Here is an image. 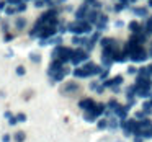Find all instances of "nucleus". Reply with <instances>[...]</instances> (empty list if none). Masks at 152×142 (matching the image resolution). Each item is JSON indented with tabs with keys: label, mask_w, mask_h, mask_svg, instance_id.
<instances>
[{
	"label": "nucleus",
	"mask_w": 152,
	"mask_h": 142,
	"mask_svg": "<svg viewBox=\"0 0 152 142\" xmlns=\"http://www.w3.org/2000/svg\"><path fill=\"white\" fill-rule=\"evenodd\" d=\"M67 31L72 33L74 36H80V34L90 33V31H92V25L87 20H75V21L67 25Z\"/></svg>",
	"instance_id": "1"
},
{
	"label": "nucleus",
	"mask_w": 152,
	"mask_h": 142,
	"mask_svg": "<svg viewBox=\"0 0 152 142\" xmlns=\"http://www.w3.org/2000/svg\"><path fill=\"white\" fill-rule=\"evenodd\" d=\"M72 56H74V51L70 49V47H66V46H56V49L53 51V60L59 59V60H62L64 64L70 62Z\"/></svg>",
	"instance_id": "2"
},
{
	"label": "nucleus",
	"mask_w": 152,
	"mask_h": 142,
	"mask_svg": "<svg viewBox=\"0 0 152 142\" xmlns=\"http://www.w3.org/2000/svg\"><path fill=\"white\" fill-rule=\"evenodd\" d=\"M82 62H88V51L75 49V51H74L72 59H70V64H74V66H80Z\"/></svg>",
	"instance_id": "3"
},
{
	"label": "nucleus",
	"mask_w": 152,
	"mask_h": 142,
	"mask_svg": "<svg viewBox=\"0 0 152 142\" xmlns=\"http://www.w3.org/2000/svg\"><path fill=\"white\" fill-rule=\"evenodd\" d=\"M121 129L124 135H134L137 131V121L136 119H126L121 122Z\"/></svg>",
	"instance_id": "4"
},
{
	"label": "nucleus",
	"mask_w": 152,
	"mask_h": 142,
	"mask_svg": "<svg viewBox=\"0 0 152 142\" xmlns=\"http://www.w3.org/2000/svg\"><path fill=\"white\" fill-rule=\"evenodd\" d=\"M79 83L77 82H66L62 87H61V93L62 95H74V93L79 92Z\"/></svg>",
	"instance_id": "5"
},
{
	"label": "nucleus",
	"mask_w": 152,
	"mask_h": 142,
	"mask_svg": "<svg viewBox=\"0 0 152 142\" xmlns=\"http://www.w3.org/2000/svg\"><path fill=\"white\" fill-rule=\"evenodd\" d=\"M64 69V62L62 60H59V59H54L53 62H51V66H49V69H48V75L53 79L54 75H56L57 72H61V70Z\"/></svg>",
	"instance_id": "6"
},
{
	"label": "nucleus",
	"mask_w": 152,
	"mask_h": 142,
	"mask_svg": "<svg viewBox=\"0 0 152 142\" xmlns=\"http://www.w3.org/2000/svg\"><path fill=\"white\" fill-rule=\"evenodd\" d=\"M95 106H96V103L93 101L92 98H82V100L79 101V108L82 109L83 113L93 111V109H95Z\"/></svg>",
	"instance_id": "7"
},
{
	"label": "nucleus",
	"mask_w": 152,
	"mask_h": 142,
	"mask_svg": "<svg viewBox=\"0 0 152 142\" xmlns=\"http://www.w3.org/2000/svg\"><path fill=\"white\" fill-rule=\"evenodd\" d=\"M147 57H149L147 51H145L144 47H139L137 51H134V52L131 54V57H129V59H131L132 62H144Z\"/></svg>",
	"instance_id": "8"
},
{
	"label": "nucleus",
	"mask_w": 152,
	"mask_h": 142,
	"mask_svg": "<svg viewBox=\"0 0 152 142\" xmlns=\"http://www.w3.org/2000/svg\"><path fill=\"white\" fill-rule=\"evenodd\" d=\"M88 13H90L88 5H87V4H82V5H80V7L75 10V18H77V20H87Z\"/></svg>",
	"instance_id": "9"
},
{
	"label": "nucleus",
	"mask_w": 152,
	"mask_h": 142,
	"mask_svg": "<svg viewBox=\"0 0 152 142\" xmlns=\"http://www.w3.org/2000/svg\"><path fill=\"white\" fill-rule=\"evenodd\" d=\"M119 85H123V75H116L115 79H110V80H106V82H103V87L105 88H115V87H119Z\"/></svg>",
	"instance_id": "10"
},
{
	"label": "nucleus",
	"mask_w": 152,
	"mask_h": 142,
	"mask_svg": "<svg viewBox=\"0 0 152 142\" xmlns=\"http://www.w3.org/2000/svg\"><path fill=\"white\" fill-rule=\"evenodd\" d=\"M69 74H70V69H69V67H64V69L61 70V72H57L56 75H54L53 79H51V82H53V83L62 82V80L66 79V75H69Z\"/></svg>",
	"instance_id": "11"
},
{
	"label": "nucleus",
	"mask_w": 152,
	"mask_h": 142,
	"mask_svg": "<svg viewBox=\"0 0 152 142\" xmlns=\"http://www.w3.org/2000/svg\"><path fill=\"white\" fill-rule=\"evenodd\" d=\"M121 127V121H119L116 116H110L108 118V129L111 132H115V131H118V129Z\"/></svg>",
	"instance_id": "12"
},
{
	"label": "nucleus",
	"mask_w": 152,
	"mask_h": 142,
	"mask_svg": "<svg viewBox=\"0 0 152 142\" xmlns=\"http://www.w3.org/2000/svg\"><path fill=\"white\" fill-rule=\"evenodd\" d=\"M100 17H102V13H100L98 10H90L88 17H87V21H88L90 25H96V21L100 20Z\"/></svg>",
	"instance_id": "13"
},
{
	"label": "nucleus",
	"mask_w": 152,
	"mask_h": 142,
	"mask_svg": "<svg viewBox=\"0 0 152 142\" xmlns=\"http://www.w3.org/2000/svg\"><path fill=\"white\" fill-rule=\"evenodd\" d=\"M129 30H131L132 34H141V33L145 31V30H142V26H141L139 21H131V23H129Z\"/></svg>",
	"instance_id": "14"
},
{
	"label": "nucleus",
	"mask_w": 152,
	"mask_h": 142,
	"mask_svg": "<svg viewBox=\"0 0 152 142\" xmlns=\"http://www.w3.org/2000/svg\"><path fill=\"white\" fill-rule=\"evenodd\" d=\"M106 25H108V17H106V15H102V17H100V20L96 21V30L98 31H103V30H106Z\"/></svg>",
	"instance_id": "15"
},
{
	"label": "nucleus",
	"mask_w": 152,
	"mask_h": 142,
	"mask_svg": "<svg viewBox=\"0 0 152 142\" xmlns=\"http://www.w3.org/2000/svg\"><path fill=\"white\" fill-rule=\"evenodd\" d=\"M72 75L77 77V79H87V77H88V74L83 70V67H75V69L72 70Z\"/></svg>",
	"instance_id": "16"
},
{
	"label": "nucleus",
	"mask_w": 152,
	"mask_h": 142,
	"mask_svg": "<svg viewBox=\"0 0 152 142\" xmlns=\"http://www.w3.org/2000/svg\"><path fill=\"white\" fill-rule=\"evenodd\" d=\"M13 141L15 142H25L26 141V132L25 131H17L13 134Z\"/></svg>",
	"instance_id": "17"
},
{
	"label": "nucleus",
	"mask_w": 152,
	"mask_h": 142,
	"mask_svg": "<svg viewBox=\"0 0 152 142\" xmlns=\"http://www.w3.org/2000/svg\"><path fill=\"white\" fill-rule=\"evenodd\" d=\"M90 90H93V92H96L98 95H102V93L105 92V87L100 85L98 82H92V83H90Z\"/></svg>",
	"instance_id": "18"
},
{
	"label": "nucleus",
	"mask_w": 152,
	"mask_h": 142,
	"mask_svg": "<svg viewBox=\"0 0 152 142\" xmlns=\"http://www.w3.org/2000/svg\"><path fill=\"white\" fill-rule=\"evenodd\" d=\"M25 26H26V20H25L23 17H18L17 20H15V28H17L18 31L25 30Z\"/></svg>",
	"instance_id": "19"
},
{
	"label": "nucleus",
	"mask_w": 152,
	"mask_h": 142,
	"mask_svg": "<svg viewBox=\"0 0 152 142\" xmlns=\"http://www.w3.org/2000/svg\"><path fill=\"white\" fill-rule=\"evenodd\" d=\"M132 12H134V15H137V17H147V8L145 7H136L132 8Z\"/></svg>",
	"instance_id": "20"
},
{
	"label": "nucleus",
	"mask_w": 152,
	"mask_h": 142,
	"mask_svg": "<svg viewBox=\"0 0 152 142\" xmlns=\"http://www.w3.org/2000/svg\"><path fill=\"white\" fill-rule=\"evenodd\" d=\"M83 119H85L87 122H95L98 118H96V114L93 111H88V113H83Z\"/></svg>",
	"instance_id": "21"
},
{
	"label": "nucleus",
	"mask_w": 152,
	"mask_h": 142,
	"mask_svg": "<svg viewBox=\"0 0 152 142\" xmlns=\"http://www.w3.org/2000/svg\"><path fill=\"white\" fill-rule=\"evenodd\" d=\"M128 4H129L128 0H124V2H118V4L115 5V8H113V10H115V12H123L124 8H128Z\"/></svg>",
	"instance_id": "22"
},
{
	"label": "nucleus",
	"mask_w": 152,
	"mask_h": 142,
	"mask_svg": "<svg viewBox=\"0 0 152 142\" xmlns=\"http://www.w3.org/2000/svg\"><path fill=\"white\" fill-rule=\"evenodd\" d=\"M106 127H108V118L100 119V121L96 122V129H100V131H103V129H106Z\"/></svg>",
	"instance_id": "23"
},
{
	"label": "nucleus",
	"mask_w": 152,
	"mask_h": 142,
	"mask_svg": "<svg viewBox=\"0 0 152 142\" xmlns=\"http://www.w3.org/2000/svg\"><path fill=\"white\" fill-rule=\"evenodd\" d=\"M144 30H145V33H147V34H152V15L147 18V21H145Z\"/></svg>",
	"instance_id": "24"
},
{
	"label": "nucleus",
	"mask_w": 152,
	"mask_h": 142,
	"mask_svg": "<svg viewBox=\"0 0 152 142\" xmlns=\"http://www.w3.org/2000/svg\"><path fill=\"white\" fill-rule=\"evenodd\" d=\"M102 39H103V38H102V33H100V31H96V33H93V34H92V38H90V41H92L93 44L100 43Z\"/></svg>",
	"instance_id": "25"
},
{
	"label": "nucleus",
	"mask_w": 152,
	"mask_h": 142,
	"mask_svg": "<svg viewBox=\"0 0 152 142\" xmlns=\"http://www.w3.org/2000/svg\"><path fill=\"white\" fill-rule=\"evenodd\" d=\"M30 60H31V62H34V64H39V62H41V54L31 52V54H30Z\"/></svg>",
	"instance_id": "26"
},
{
	"label": "nucleus",
	"mask_w": 152,
	"mask_h": 142,
	"mask_svg": "<svg viewBox=\"0 0 152 142\" xmlns=\"http://www.w3.org/2000/svg\"><path fill=\"white\" fill-rule=\"evenodd\" d=\"M145 118H149V116L145 114L144 111H137V113L134 114V119H136V121H142V119H145Z\"/></svg>",
	"instance_id": "27"
},
{
	"label": "nucleus",
	"mask_w": 152,
	"mask_h": 142,
	"mask_svg": "<svg viewBox=\"0 0 152 142\" xmlns=\"http://www.w3.org/2000/svg\"><path fill=\"white\" fill-rule=\"evenodd\" d=\"M82 41H83V36H74L72 38V44H74V46H82Z\"/></svg>",
	"instance_id": "28"
},
{
	"label": "nucleus",
	"mask_w": 152,
	"mask_h": 142,
	"mask_svg": "<svg viewBox=\"0 0 152 142\" xmlns=\"http://www.w3.org/2000/svg\"><path fill=\"white\" fill-rule=\"evenodd\" d=\"M108 75H110V69H103V72L100 74V80H103V82H106L108 80Z\"/></svg>",
	"instance_id": "29"
},
{
	"label": "nucleus",
	"mask_w": 152,
	"mask_h": 142,
	"mask_svg": "<svg viewBox=\"0 0 152 142\" xmlns=\"http://www.w3.org/2000/svg\"><path fill=\"white\" fill-rule=\"evenodd\" d=\"M15 8H17V13H23V12L26 10V4H25V2H20Z\"/></svg>",
	"instance_id": "30"
},
{
	"label": "nucleus",
	"mask_w": 152,
	"mask_h": 142,
	"mask_svg": "<svg viewBox=\"0 0 152 142\" xmlns=\"http://www.w3.org/2000/svg\"><path fill=\"white\" fill-rule=\"evenodd\" d=\"M25 74H26V69H25L23 66H18L17 67V75H20V77H23Z\"/></svg>",
	"instance_id": "31"
},
{
	"label": "nucleus",
	"mask_w": 152,
	"mask_h": 142,
	"mask_svg": "<svg viewBox=\"0 0 152 142\" xmlns=\"http://www.w3.org/2000/svg\"><path fill=\"white\" fill-rule=\"evenodd\" d=\"M15 116H17L18 122H25V121H26V114H25V113H18V114H15Z\"/></svg>",
	"instance_id": "32"
},
{
	"label": "nucleus",
	"mask_w": 152,
	"mask_h": 142,
	"mask_svg": "<svg viewBox=\"0 0 152 142\" xmlns=\"http://www.w3.org/2000/svg\"><path fill=\"white\" fill-rule=\"evenodd\" d=\"M137 72H139V69H137V67H134V66H131V67L128 69V74H129V75H134V74L137 75Z\"/></svg>",
	"instance_id": "33"
},
{
	"label": "nucleus",
	"mask_w": 152,
	"mask_h": 142,
	"mask_svg": "<svg viewBox=\"0 0 152 142\" xmlns=\"http://www.w3.org/2000/svg\"><path fill=\"white\" fill-rule=\"evenodd\" d=\"M5 13H7V15H15V13H17V8H15V7H7V8H5Z\"/></svg>",
	"instance_id": "34"
},
{
	"label": "nucleus",
	"mask_w": 152,
	"mask_h": 142,
	"mask_svg": "<svg viewBox=\"0 0 152 142\" xmlns=\"http://www.w3.org/2000/svg\"><path fill=\"white\" fill-rule=\"evenodd\" d=\"M12 39H13V34H10V33H7V34L4 36V41H5V43H10Z\"/></svg>",
	"instance_id": "35"
},
{
	"label": "nucleus",
	"mask_w": 152,
	"mask_h": 142,
	"mask_svg": "<svg viewBox=\"0 0 152 142\" xmlns=\"http://www.w3.org/2000/svg\"><path fill=\"white\" fill-rule=\"evenodd\" d=\"M33 95H34V92H33V90H28V92H25V100H30Z\"/></svg>",
	"instance_id": "36"
},
{
	"label": "nucleus",
	"mask_w": 152,
	"mask_h": 142,
	"mask_svg": "<svg viewBox=\"0 0 152 142\" xmlns=\"http://www.w3.org/2000/svg\"><path fill=\"white\" fill-rule=\"evenodd\" d=\"M34 5H36L38 8H41V7H44V5H46V2H44V0H36V2H34Z\"/></svg>",
	"instance_id": "37"
},
{
	"label": "nucleus",
	"mask_w": 152,
	"mask_h": 142,
	"mask_svg": "<svg viewBox=\"0 0 152 142\" xmlns=\"http://www.w3.org/2000/svg\"><path fill=\"white\" fill-rule=\"evenodd\" d=\"M8 124H10V126H17V124H18V119H17V116H13V118H12L10 121H8Z\"/></svg>",
	"instance_id": "38"
},
{
	"label": "nucleus",
	"mask_w": 152,
	"mask_h": 142,
	"mask_svg": "<svg viewBox=\"0 0 152 142\" xmlns=\"http://www.w3.org/2000/svg\"><path fill=\"white\" fill-rule=\"evenodd\" d=\"M2 31L7 34V31H8V23H7V21H4V23H2Z\"/></svg>",
	"instance_id": "39"
},
{
	"label": "nucleus",
	"mask_w": 152,
	"mask_h": 142,
	"mask_svg": "<svg viewBox=\"0 0 152 142\" xmlns=\"http://www.w3.org/2000/svg\"><path fill=\"white\" fill-rule=\"evenodd\" d=\"M2 141H4V142H10V141H12V135H10V134H4Z\"/></svg>",
	"instance_id": "40"
},
{
	"label": "nucleus",
	"mask_w": 152,
	"mask_h": 142,
	"mask_svg": "<svg viewBox=\"0 0 152 142\" xmlns=\"http://www.w3.org/2000/svg\"><path fill=\"white\" fill-rule=\"evenodd\" d=\"M67 30V25H64V23H61L59 25V33H64V31Z\"/></svg>",
	"instance_id": "41"
},
{
	"label": "nucleus",
	"mask_w": 152,
	"mask_h": 142,
	"mask_svg": "<svg viewBox=\"0 0 152 142\" xmlns=\"http://www.w3.org/2000/svg\"><path fill=\"white\" fill-rule=\"evenodd\" d=\"M4 116H5V118H7V119H8V121H10V119L13 118V114H12L10 111H5V114H4Z\"/></svg>",
	"instance_id": "42"
},
{
	"label": "nucleus",
	"mask_w": 152,
	"mask_h": 142,
	"mask_svg": "<svg viewBox=\"0 0 152 142\" xmlns=\"http://www.w3.org/2000/svg\"><path fill=\"white\" fill-rule=\"evenodd\" d=\"M134 142H144V139L139 137V135H134Z\"/></svg>",
	"instance_id": "43"
},
{
	"label": "nucleus",
	"mask_w": 152,
	"mask_h": 142,
	"mask_svg": "<svg viewBox=\"0 0 152 142\" xmlns=\"http://www.w3.org/2000/svg\"><path fill=\"white\" fill-rule=\"evenodd\" d=\"M147 5H149V7H152V0H147Z\"/></svg>",
	"instance_id": "44"
},
{
	"label": "nucleus",
	"mask_w": 152,
	"mask_h": 142,
	"mask_svg": "<svg viewBox=\"0 0 152 142\" xmlns=\"http://www.w3.org/2000/svg\"><path fill=\"white\" fill-rule=\"evenodd\" d=\"M128 2H137V0H128Z\"/></svg>",
	"instance_id": "45"
}]
</instances>
